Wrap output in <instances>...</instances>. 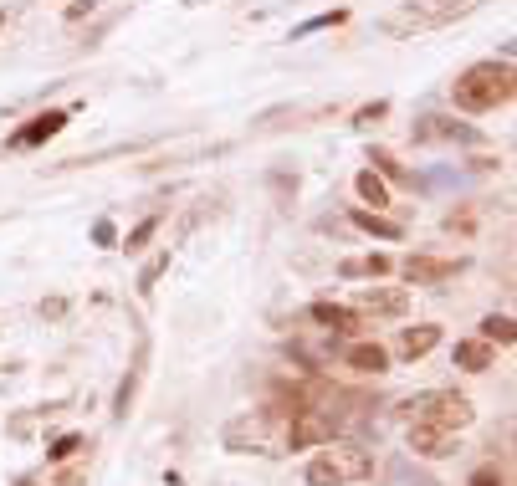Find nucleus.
I'll list each match as a JSON object with an SVG mask.
<instances>
[{
    "label": "nucleus",
    "instance_id": "obj_1",
    "mask_svg": "<svg viewBox=\"0 0 517 486\" xmlns=\"http://www.w3.org/2000/svg\"><path fill=\"white\" fill-rule=\"evenodd\" d=\"M512 98V62H477L451 82V103L461 113H492Z\"/></svg>",
    "mask_w": 517,
    "mask_h": 486
},
{
    "label": "nucleus",
    "instance_id": "obj_2",
    "mask_svg": "<svg viewBox=\"0 0 517 486\" xmlns=\"http://www.w3.org/2000/svg\"><path fill=\"white\" fill-rule=\"evenodd\" d=\"M405 415L420 420V425H441V430H466L471 420H477V410H471L466 394L456 389H430V394H415V400H405Z\"/></svg>",
    "mask_w": 517,
    "mask_h": 486
},
{
    "label": "nucleus",
    "instance_id": "obj_3",
    "mask_svg": "<svg viewBox=\"0 0 517 486\" xmlns=\"http://www.w3.org/2000/svg\"><path fill=\"white\" fill-rule=\"evenodd\" d=\"M364 476H374V456L364 446H333V440L308 466V486H349V481H364Z\"/></svg>",
    "mask_w": 517,
    "mask_h": 486
},
{
    "label": "nucleus",
    "instance_id": "obj_4",
    "mask_svg": "<svg viewBox=\"0 0 517 486\" xmlns=\"http://www.w3.org/2000/svg\"><path fill=\"white\" fill-rule=\"evenodd\" d=\"M338 415L323 410V405H303V410H292V425H287V446H328V440L338 435Z\"/></svg>",
    "mask_w": 517,
    "mask_h": 486
},
{
    "label": "nucleus",
    "instance_id": "obj_5",
    "mask_svg": "<svg viewBox=\"0 0 517 486\" xmlns=\"http://www.w3.org/2000/svg\"><path fill=\"white\" fill-rule=\"evenodd\" d=\"M471 6V0H410V6L400 16L384 21V31H410V26H441L451 16H461Z\"/></svg>",
    "mask_w": 517,
    "mask_h": 486
},
{
    "label": "nucleus",
    "instance_id": "obj_6",
    "mask_svg": "<svg viewBox=\"0 0 517 486\" xmlns=\"http://www.w3.org/2000/svg\"><path fill=\"white\" fill-rule=\"evenodd\" d=\"M410 451L425 456V461H441V456L456 451V435L441 430V425H420V420H410Z\"/></svg>",
    "mask_w": 517,
    "mask_h": 486
},
{
    "label": "nucleus",
    "instance_id": "obj_7",
    "mask_svg": "<svg viewBox=\"0 0 517 486\" xmlns=\"http://www.w3.org/2000/svg\"><path fill=\"white\" fill-rule=\"evenodd\" d=\"M62 123H67V113H62V108L36 113L26 128H16V134H11V149H36V144H47L52 134H62Z\"/></svg>",
    "mask_w": 517,
    "mask_h": 486
},
{
    "label": "nucleus",
    "instance_id": "obj_8",
    "mask_svg": "<svg viewBox=\"0 0 517 486\" xmlns=\"http://www.w3.org/2000/svg\"><path fill=\"white\" fill-rule=\"evenodd\" d=\"M456 272H461V261H436V256H410V261H405V277H410L415 287L446 282V277H456Z\"/></svg>",
    "mask_w": 517,
    "mask_h": 486
},
{
    "label": "nucleus",
    "instance_id": "obj_9",
    "mask_svg": "<svg viewBox=\"0 0 517 486\" xmlns=\"http://www.w3.org/2000/svg\"><path fill=\"white\" fill-rule=\"evenodd\" d=\"M343 364L359 369V374H384V369H390V353H384L379 343H354L349 353H343Z\"/></svg>",
    "mask_w": 517,
    "mask_h": 486
},
{
    "label": "nucleus",
    "instance_id": "obj_10",
    "mask_svg": "<svg viewBox=\"0 0 517 486\" xmlns=\"http://www.w3.org/2000/svg\"><path fill=\"white\" fill-rule=\"evenodd\" d=\"M405 307H410V297H405V292H384V287L359 292V313H390V318H400Z\"/></svg>",
    "mask_w": 517,
    "mask_h": 486
},
{
    "label": "nucleus",
    "instance_id": "obj_11",
    "mask_svg": "<svg viewBox=\"0 0 517 486\" xmlns=\"http://www.w3.org/2000/svg\"><path fill=\"white\" fill-rule=\"evenodd\" d=\"M436 343H441V328H436V323H420V328H405V333H400V353H405V359H420V353H430Z\"/></svg>",
    "mask_w": 517,
    "mask_h": 486
},
{
    "label": "nucleus",
    "instance_id": "obj_12",
    "mask_svg": "<svg viewBox=\"0 0 517 486\" xmlns=\"http://www.w3.org/2000/svg\"><path fill=\"white\" fill-rule=\"evenodd\" d=\"M415 139H420V144H430V139H461V144H471L477 134H471V128H456L451 118H425V123L415 128Z\"/></svg>",
    "mask_w": 517,
    "mask_h": 486
},
{
    "label": "nucleus",
    "instance_id": "obj_13",
    "mask_svg": "<svg viewBox=\"0 0 517 486\" xmlns=\"http://www.w3.org/2000/svg\"><path fill=\"white\" fill-rule=\"evenodd\" d=\"M492 359H497V353H492V343L487 338H471V343H456V364L461 369H492Z\"/></svg>",
    "mask_w": 517,
    "mask_h": 486
},
{
    "label": "nucleus",
    "instance_id": "obj_14",
    "mask_svg": "<svg viewBox=\"0 0 517 486\" xmlns=\"http://www.w3.org/2000/svg\"><path fill=\"white\" fill-rule=\"evenodd\" d=\"M354 226L369 231V236H384V241H400V236H405L400 220H384L379 210H354Z\"/></svg>",
    "mask_w": 517,
    "mask_h": 486
},
{
    "label": "nucleus",
    "instance_id": "obj_15",
    "mask_svg": "<svg viewBox=\"0 0 517 486\" xmlns=\"http://www.w3.org/2000/svg\"><path fill=\"white\" fill-rule=\"evenodd\" d=\"M390 272V256L384 251H369V256H354V261H343L338 277H384Z\"/></svg>",
    "mask_w": 517,
    "mask_h": 486
},
{
    "label": "nucleus",
    "instance_id": "obj_16",
    "mask_svg": "<svg viewBox=\"0 0 517 486\" xmlns=\"http://www.w3.org/2000/svg\"><path fill=\"white\" fill-rule=\"evenodd\" d=\"M313 323H323V328H333V333H349V328H359V313H349V307H333V302H318V307H313Z\"/></svg>",
    "mask_w": 517,
    "mask_h": 486
},
{
    "label": "nucleus",
    "instance_id": "obj_17",
    "mask_svg": "<svg viewBox=\"0 0 517 486\" xmlns=\"http://www.w3.org/2000/svg\"><path fill=\"white\" fill-rule=\"evenodd\" d=\"M354 190H359V195H364V205H374V210H384V205H390V190H384V180H379L374 169H359Z\"/></svg>",
    "mask_w": 517,
    "mask_h": 486
},
{
    "label": "nucleus",
    "instance_id": "obj_18",
    "mask_svg": "<svg viewBox=\"0 0 517 486\" xmlns=\"http://www.w3.org/2000/svg\"><path fill=\"white\" fill-rule=\"evenodd\" d=\"M482 333H487V343H512V338H517V328H512L507 313H492V318L482 323Z\"/></svg>",
    "mask_w": 517,
    "mask_h": 486
},
{
    "label": "nucleus",
    "instance_id": "obj_19",
    "mask_svg": "<svg viewBox=\"0 0 517 486\" xmlns=\"http://www.w3.org/2000/svg\"><path fill=\"white\" fill-rule=\"evenodd\" d=\"M154 231H159V215H149L144 226H134V231H128V241H123V246H128V251H144V241H149Z\"/></svg>",
    "mask_w": 517,
    "mask_h": 486
},
{
    "label": "nucleus",
    "instance_id": "obj_20",
    "mask_svg": "<svg viewBox=\"0 0 517 486\" xmlns=\"http://www.w3.org/2000/svg\"><path fill=\"white\" fill-rule=\"evenodd\" d=\"M164 267H169V251H164V256H154V261H149V267H144V277H139V287H144V292H149V287H154V282H159V272H164Z\"/></svg>",
    "mask_w": 517,
    "mask_h": 486
},
{
    "label": "nucleus",
    "instance_id": "obj_21",
    "mask_svg": "<svg viewBox=\"0 0 517 486\" xmlns=\"http://www.w3.org/2000/svg\"><path fill=\"white\" fill-rule=\"evenodd\" d=\"M338 21H343V11H328V16H313L308 26H297L292 36H308V31H323V26H338Z\"/></svg>",
    "mask_w": 517,
    "mask_h": 486
},
{
    "label": "nucleus",
    "instance_id": "obj_22",
    "mask_svg": "<svg viewBox=\"0 0 517 486\" xmlns=\"http://www.w3.org/2000/svg\"><path fill=\"white\" fill-rule=\"evenodd\" d=\"M72 451H82V435H67V440H57V451H52V461H67Z\"/></svg>",
    "mask_w": 517,
    "mask_h": 486
},
{
    "label": "nucleus",
    "instance_id": "obj_23",
    "mask_svg": "<svg viewBox=\"0 0 517 486\" xmlns=\"http://www.w3.org/2000/svg\"><path fill=\"white\" fill-rule=\"evenodd\" d=\"M369 164H379V169H384V174H390V180H405V169H400V164H395V159H390V154H374V159H369Z\"/></svg>",
    "mask_w": 517,
    "mask_h": 486
},
{
    "label": "nucleus",
    "instance_id": "obj_24",
    "mask_svg": "<svg viewBox=\"0 0 517 486\" xmlns=\"http://www.w3.org/2000/svg\"><path fill=\"white\" fill-rule=\"evenodd\" d=\"M471 486H502V471H492V466H487V471L471 476Z\"/></svg>",
    "mask_w": 517,
    "mask_h": 486
},
{
    "label": "nucleus",
    "instance_id": "obj_25",
    "mask_svg": "<svg viewBox=\"0 0 517 486\" xmlns=\"http://www.w3.org/2000/svg\"><path fill=\"white\" fill-rule=\"evenodd\" d=\"M384 113H390V103H374V108L359 113V123H374V118H384Z\"/></svg>",
    "mask_w": 517,
    "mask_h": 486
}]
</instances>
